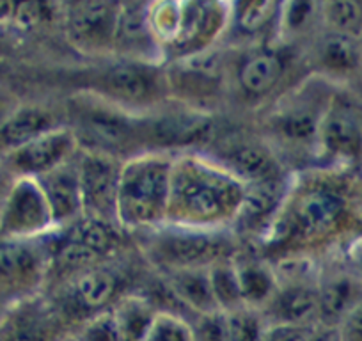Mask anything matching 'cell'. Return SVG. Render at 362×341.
I'll return each instance as SVG.
<instances>
[{
    "instance_id": "cell-33",
    "label": "cell",
    "mask_w": 362,
    "mask_h": 341,
    "mask_svg": "<svg viewBox=\"0 0 362 341\" xmlns=\"http://www.w3.org/2000/svg\"><path fill=\"white\" fill-rule=\"evenodd\" d=\"M318 23L322 25V4L318 2H281L277 41L291 43Z\"/></svg>"
},
{
    "instance_id": "cell-30",
    "label": "cell",
    "mask_w": 362,
    "mask_h": 341,
    "mask_svg": "<svg viewBox=\"0 0 362 341\" xmlns=\"http://www.w3.org/2000/svg\"><path fill=\"white\" fill-rule=\"evenodd\" d=\"M210 269L174 270L162 274V283L181 308L189 309L194 316L221 311L215 302L210 284Z\"/></svg>"
},
{
    "instance_id": "cell-42",
    "label": "cell",
    "mask_w": 362,
    "mask_h": 341,
    "mask_svg": "<svg viewBox=\"0 0 362 341\" xmlns=\"http://www.w3.org/2000/svg\"><path fill=\"white\" fill-rule=\"evenodd\" d=\"M344 260H346V269L362 283V233L355 235L344 249Z\"/></svg>"
},
{
    "instance_id": "cell-45",
    "label": "cell",
    "mask_w": 362,
    "mask_h": 341,
    "mask_svg": "<svg viewBox=\"0 0 362 341\" xmlns=\"http://www.w3.org/2000/svg\"><path fill=\"white\" fill-rule=\"evenodd\" d=\"M309 341H341L336 327H323L315 325L311 330Z\"/></svg>"
},
{
    "instance_id": "cell-39",
    "label": "cell",
    "mask_w": 362,
    "mask_h": 341,
    "mask_svg": "<svg viewBox=\"0 0 362 341\" xmlns=\"http://www.w3.org/2000/svg\"><path fill=\"white\" fill-rule=\"evenodd\" d=\"M194 341H229L228 322L224 311H211L206 315L194 316Z\"/></svg>"
},
{
    "instance_id": "cell-38",
    "label": "cell",
    "mask_w": 362,
    "mask_h": 341,
    "mask_svg": "<svg viewBox=\"0 0 362 341\" xmlns=\"http://www.w3.org/2000/svg\"><path fill=\"white\" fill-rule=\"evenodd\" d=\"M71 336L76 341H123L112 309L90 316L89 320L80 323L76 333H73Z\"/></svg>"
},
{
    "instance_id": "cell-2",
    "label": "cell",
    "mask_w": 362,
    "mask_h": 341,
    "mask_svg": "<svg viewBox=\"0 0 362 341\" xmlns=\"http://www.w3.org/2000/svg\"><path fill=\"white\" fill-rule=\"evenodd\" d=\"M245 183L199 149L174 155L165 224L201 231H231Z\"/></svg>"
},
{
    "instance_id": "cell-47",
    "label": "cell",
    "mask_w": 362,
    "mask_h": 341,
    "mask_svg": "<svg viewBox=\"0 0 362 341\" xmlns=\"http://www.w3.org/2000/svg\"><path fill=\"white\" fill-rule=\"evenodd\" d=\"M361 45H362V34H361Z\"/></svg>"
},
{
    "instance_id": "cell-37",
    "label": "cell",
    "mask_w": 362,
    "mask_h": 341,
    "mask_svg": "<svg viewBox=\"0 0 362 341\" xmlns=\"http://www.w3.org/2000/svg\"><path fill=\"white\" fill-rule=\"evenodd\" d=\"M144 341H194L192 323L181 313L158 311Z\"/></svg>"
},
{
    "instance_id": "cell-32",
    "label": "cell",
    "mask_w": 362,
    "mask_h": 341,
    "mask_svg": "<svg viewBox=\"0 0 362 341\" xmlns=\"http://www.w3.org/2000/svg\"><path fill=\"white\" fill-rule=\"evenodd\" d=\"M315 55L320 68L327 73L344 75L355 71L361 64L362 45L361 40L325 30L316 43Z\"/></svg>"
},
{
    "instance_id": "cell-26",
    "label": "cell",
    "mask_w": 362,
    "mask_h": 341,
    "mask_svg": "<svg viewBox=\"0 0 362 341\" xmlns=\"http://www.w3.org/2000/svg\"><path fill=\"white\" fill-rule=\"evenodd\" d=\"M268 323L315 327L318 323V283H283L261 311Z\"/></svg>"
},
{
    "instance_id": "cell-35",
    "label": "cell",
    "mask_w": 362,
    "mask_h": 341,
    "mask_svg": "<svg viewBox=\"0 0 362 341\" xmlns=\"http://www.w3.org/2000/svg\"><path fill=\"white\" fill-rule=\"evenodd\" d=\"M208 272H210V284L215 302H217V308L224 313L233 311L236 308H242L243 301L242 294H240L235 258L226 260V262L210 267Z\"/></svg>"
},
{
    "instance_id": "cell-23",
    "label": "cell",
    "mask_w": 362,
    "mask_h": 341,
    "mask_svg": "<svg viewBox=\"0 0 362 341\" xmlns=\"http://www.w3.org/2000/svg\"><path fill=\"white\" fill-rule=\"evenodd\" d=\"M279 2L261 0V2H235L229 4V23L226 41L233 47H259L276 43L279 25Z\"/></svg>"
},
{
    "instance_id": "cell-11",
    "label": "cell",
    "mask_w": 362,
    "mask_h": 341,
    "mask_svg": "<svg viewBox=\"0 0 362 341\" xmlns=\"http://www.w3.org/2000/svg\"><path fill=\"white\" fill-rule=\"evenodd\" d=\"M211 128V112L181 103L167 109L165 103L160 109L142 116L144 151H190L194 146L206 141Z\"/></svg>"
},
{
    "instance_id": "cell-44",
    "label": "cell",
    "mask_w": 362,
    "mask_h": 341,
    "mask_svg": "<svg viewBox=\"0 0 362 341\" xmlns=\"http://www.w3.org/2000/svg\"><path fill=\"white\" fill-rule=\"evenodd\" d=\"M18 105H20V103L16 102V100L13 98L9 93L0 91V127L6 123V120L11 116L13 110H15Z\"/></svg>"
},
{
    "instance_id": "cell-41",
    "label": "cell",
    "mask_w": 362,
    "mask_h": 341,
    "mask_svg": "<svg viewBox=\"0 0 362 341\" xmlns=\"http://www.w3.org/2000/svg\"><path fill=\"white\" fill-rule=\"evenodd\" d=\"M341 341H362V301L336 327Z\"/></svg>"
},
{
    "instance_id": "cell-29",
    "label": "cell",
    "mask_w": 362,
    "mask_h": 341,
    "mask_svg": "<svg viewBox=\"0 0 362 341\" xmlns=\"http://www.w3.org/2000/svg\"><path fill=\"white\" fill-rule=\"evenodd\" d=\"M235 269L238 276L240 294L243 306L263 311L279 288L276 270L270 262L259 254H242L235 256Z\"/></svg>"
},
{
    "instance_id": "cell-13",
    "label": "cell",
    "mask_w": 362,
    "mask_h": 341,
    "mask_svg": "<svg viewBox=\"0 0 362 341\" xmlns=\"http://www.w3.org/2000/svg\"><path fill=\"white\" fill-rule=\"evenodd\" d=\"M121 2L80 0L62 4L61 22L66 40L86 55L112 57L114 33Z\"/></svg>"
},
{
    "instance_id": "cell-27",
    "label": "cell",
    "mask_w": 362,
    "mask_h": 341,
    "mask_svg": "<svg viewBox=\"0 0 362 341\" xmlns=\"http://www.w3.org/2000/svg\"><path fill=\"white\" fill-rule=\"evenodd\" d=\"M57 315L48 302L23 299L0 318V341H57L50 337Z\"/></svg>"
},
{
    "instance_id": "cell-7",
    "label": "cell",
    "mask_w": 362,
    "mask_h": 341,
    "mask_svg": "<svg viewBox=\"0 0 362 341\" xmlns=\"http://www.w3.org/2000/svg\"><path fill=\"white\" fill-rule=\"evenodd\" d=\"M86 91L130 114L146 116L169 102L165 64L110 57Z\"/></svg>"
},
{
    "instance_id": "cell-9",
    "label": "cell",
    "mask_w": 362,
    "mask_h": 341,
    "mask_svg": "<svg viewBox=\"0 0 362 341\" xmlns=\"http://www.w3.org/2000/svg\"><path fill=\"white\" fill-rule=\"evenodd\" d=\"M169 98L181 105L206 110L224 95L231 80V61L221 48L165 62Z\"/></svg>"
},
{
    "instance_id": "cell-16",
    "label": "cell",
    "mask_w": 362,
    "mask_h": 341,
    "mask_svg": "<svg viewBox=\"0 0 362 341\" xmlns=\"http://www.w3.org/2000/svg\"><path fill=\"white\" fill-rule=\"evenodd\" d=\"M52 231L54 219L37 180L16 178L0 208V236L34 240Z\"/></svg>"
},
{
    "instance_id": "cell-36",
    "label": "cell",
    "mask_w": 362,
    "mask_h": 341,
    "mask_svg": "<svg viewBox=\"0 0 362 341\" xmlns=\"http://www.w3.org/2000/svg\"><path fill=\"white\" fill-rule=\"evenodd\" d=\"M229 341H261L268 322L259 309L242 306L226 313Z\"/></svg>"
},
{
    "instance_id": "cell-6",
    "label": "cell",
    "mask_w": 362,
    "mask_h": 341,
    "mask_svg": "<svg viewBox=\"0 0 362 341\" xmlns=\"http://www.w3.org/2000/svg\"><path fill=\"white\" fill-rule=\"evenodd\" d=\"M123 235L127 233L117 224L90 217H80L48 233L43 236L48 250V277L55 276L62 284L82 270L109 262L123 245Z\"/></svg>"
},
{
    "instance_id": "cell-46",
    "label": "cell",
    "mask_w": 362,
    "mask_h": 341,
    "mask_svg": "<svg viewBox=\"0 0 362 341\" xmlns=\"http://www.w3.org/2000/svg\"><path fill=\"white\" fill-rule=\"evenodd\" d=\"M57 341H76V340L73 336H66V337H62V340H61V337H59Z\"/></svg>"
},
{
    "instance_id": "cell-28",
    "label": "cell",
    "mask_w": 362,
    "mask_h": 341,
    "mask_svg": "<svg viewBox=\"0 0 362 341\" xmlns=\"http://www.w3.org/2000/svg\"><path fill=\"white\" fill-rule=\"evenodd\" d=\"M62 125H68V121L55 110L43 105L20 103L0 127V155H6Z\"/></svg>"
},
{
    "instance_id": "cell-25",
    "label": "cell",
    "mask_w": 362,
    "mask_h": 341,
    "mask_svg": "<svg viewBox=\"0 0 362 341\" xmlns=\"http://www.w3.org/2000/svg\"><path fill=\"white\" fill-rule=\"evenodd\" d=\"M362 301V283L346 269L320 272L318 279V323L337 327L341 320Z\"/></svg>"
},
{
    "instance_id": "cell-1",
    "label": "cell",
    "mask_w": 362,
    "mask_h": 341,
    "mask_svg": "<svg viewBox=\"0 0 362 341\" xmlns=\"http://www.w3.org/2000/svg\"><path fill=\"white\" fill-rule=\"evenodd\" d=\"M350 215L351 197L339 170L308 169L291 178L279 214L256 242L257 254L267 262L309 254L337 236Z\"/></svg>"
},
{
    "instance_id": "cell-5",
    "label": "cell",
    "mask_w": 362,
    "mask_h": 341,
    "mask_svg": "<svg viewBox=\"0 0 362 341\" xmlns=\"http://www.w3.org/2000/svg\"><path fill=\"white\" fill-rule=\"evenodd\" d=\"M66 121L80 149L107 153L121 160L144 151L142 116L127 112L89 91L73 96Z\"/></svg>"
},
{
    "instance_id": "cell-8",
    "label": "cell",
    "mask_w": 362,
    "mask_h": 341,
    "mask_svg": "<svg viewBox=\"0 0 362 341\" xmlns=\"http://www.w3.org/2000/svg\"><path fill=\"white\" fill-rule=\"evenodd\" d=\"M332 100L325 80L308 79L277 100L264 120V132L284 148L304 149L315 156L320 128Z\"/></svg>"
},
{
    "instance_id": "cell-19",
    "label": "cell",
    "mask_w": 362,
    "mask_h": 341,
    "mask_svg": "<svg viewBox=\"0 0 362 341\" xmlns=\"http://www.w3.org/2000/svg\"><path fill=\"white\" fill-rule=\"evenodd\" d=\"M291 178L293 175H286L276 180L245 185L242 204L231 226V233L238 242L247 240L256 243L267 233L286 200Z\"/></svg>"
},
{
    "instance_id": "cell-31",
    "label": "cell",
    "mask_w": 362,
    "mask_h": 341,
    "mask_svg": "<svg viewBox=\"0 0 362 341\" xmlns=\"http://www.w3.org/2000/svg\"><path fill=\"white\" fill-rule=\"evenodd\" d=\"M160 309L144 294L128 291L112 306V315L123 341H144Z\"/></svg>"
},
{
    "instance_id": "cell-22",
    "label": "cell",
    "mask_w": 362,
    "mask_h": 341,
    "mask_svg": "<svg viewBox=\"0 0 362 341\" xmlns=\"http://www.w3.org/2000/svg\"><path fill=\"white\" fill-rule=\"evenodd\" d=\"M211 156L217 158L226 169L231 170L245 185L286 176L283 160L276 149L272 148L270 142L256 141V139H236L226 142L217 155Z\"/></svg>"
},
{
    "instance_id": "cell-3",
    "label": "cell",
    "mask_w": 362,
    "mask_h": 341,
    "mask_svg": "<svg viewBox=\"0 0 362 341\" xmlns=\"http://www.w3.org/2000/svg\"><path fill=\"white\" fill-rule=\"evenodd\" d=\"M174 155L142 151L123 162L116 215L124 233L137 235L165 224Z\"/></svg>"
},
{
    "instance_id": "cell-34",
    "label": "cell",
    "mask_w": 362,
    "mask_h": 341,
    "mask_svg": "<svg viewBox=\"0 0 362 341\" xmlns=\"http://www.w3.org/2000/svg\"><path fill=\"white\" fill-rule=\"evenodd\" d=\"M322 25L330 33L361 40L362 34V2L336 0L322 4Z\"/></svg>"
},
{
    "instance_id": "cell-43",
    "label": "cell",
    "mask_w": 362,
    "mask_h": 341,
    "mask_svg": "<svg viewBox=\"0 0 362 341\" xmlns=\"http://www.w3.org/2000/svg\"><path fill=\"white\" fill-rule=\"evenodd\" d=\"M15 180H16V176L13 175L11 169L8 167L4 156L0 155V208H2V204H4L6 196H8L9 189L13 187Z\"/></svg>"
},
{
    "instance_id": "cell-4",
    "label": "cell",
    "mask_w": 362,
    "mask_h": 341,
    "mask_svg": "<svg viewBox=\"0 0 362 341\" xmlns=\"http://www.w3.org/2000/svg\"><path fill=\"white\" fill-rule=\"evenodd\" d=\"M135 236L144 258L162 274L210 269L240 253V242L231 231H201L162 224Z\"/></svg>"
},
{
    "instance_id": "cell-14",
    "label": "cell",
    "mask_w": 362,
    "mask_h": 341,
    "mask_svg": "<svg viewBox=\"0 0 362 341\" xmlns=\"http://www.w3.org/2000/svg\"><path fill=\"white\" fill-rule=\"evenodd\" d=\"M290 55L276 43L242 48L231 61V82L245 102H263L283 83Z\"/></svg>"
},
{
    "instance_id": "cell-15",
    "label": "cell",
    "mask_w": 362,
    "mask_h": 341,
    "mask_svg": "<svg viewBox=\"0 0 362 341\" xmlns=\"http://www.w3.org/2000/svg\"><path fill=\"white\" fill-rule=\"evenodd\" d=\"M124 160L100 151L80 149L76 155L83 217L117 224V189ZM119 226V224H117Z\"/></svg>"
},
{
    "instance_id": "cell-18",
    "label": "cell",
    "mask_w": 362,
    "mask_h": 341,
    "mask_svg": "<svg viewBox=\"0 0 362 341\" xmlns=\"http://www.w3.org/2000/svg\"><path fill=\"white\" fill-rule=\"evenodd\" d=\"M78 151L80 146L73 130L62 125L2 156L16 178H40L71 162Z\"/></svg>"
},
{
    "instance_id": "cell-12",
    "label": "cell",
    "mask_w": 362,
    "mask_h": 341,
    "mask_svg": "<svg viewBox=\"0 0 362 341\" xmlns=\"http://www.w3.org/2000/svg\"><path fill=\"white\" fill-rule=\"evenodd\" d=\"M229 23L228 2H181L176 34L163 52L165 62L214 50L224 41Z\"/></svg>"
},
{
    "instance_id": "cell-20",
    "label": "cell",
    "mask_w": 362,
    "mask_h": 341,
    "mask_svg": "<svg viewBox=\"0 0 362 341\" xmlns=\"http://www.w3.org/2000/svg\"><path fill=\"white\" fill-rule=\"evenodd\" d=\"M362 156V128L350 110L337 105L336 96L325 114L316 142L320 169L341 170Z\"/></svg>"
},
{
    "instance_id": "cell-21",
    "label": "cell",
    "mask_w": 362,
    "mask_h": 341,
    "mask_svg": "<svg viewBox=\"0 0 362 341\" xmlns=\"http://www.w3.org/2000/svg\"><path fill=\"white\" fill-rule=\"evenodd\" d=\"M112 57L165 64L162 47L149 20V2H121Z\"/></svg>"
},
{
    "instance_id": "cell-17",
    "label": "cell",
    "mask_w": 362,
    "mask_h": 341,
    "mask_svg": "<svg viewBox=\"0 0 362 341\" xmlns=\"http://www.w3.org/2000/svg\"><path fill=\"white\" fill-rule=\"evenodd\" d=\"M48 277L45 238L20 240L0 236V294L29 299Z\"/></svg>"
},
{
    "instance_id": "cell-40",
    "label": "cell",
    "mask_w": 362,
    "mask_h": 341,
    "mask_svg": "<svg viewBox=\"0 0 362 341\" xmlns=\"http://www.w3.org/2000/svg\"><path fill=\"white\" fill-rule=\"evenodd\" d=\"M313 327L283 325V323H268L261 341H309Z\"/></svg>"
},
{
    "instance_id": "cell-24",
    "label": "cell",
    "mask_w": 362,
    "mask_h": 341,
    "mask_svg": "<svg viewBox=\"0 0 362 341\" xmlns=\"http://www.w3.org/2000/svg\"><path fill=\"white\" fill-rule=\"evenodd\" d=\"M43 190L47 203L50 207L55 229L64 228L71 222L83 217L82 190H80V176L76 156L71 162L50 170L47 175L36 178Z\"/></svg>"
},
{
    "instance_id": "cell-10",
    "label": "cell",
    "mask_w": 362,
    "mask_h": 341,
    "mask_svg": "<svg viewBox=\"0 0 362 341\" xmlns=\"http://www.w3.org/2000/svg\"><path fill=\"white\" fill-rule=\"evenodd\" d=\"M127 281V274L110 260L82 270L59 284V315L82 323L90 316L109 311L128 294Z\"/></svg>"
}]
</instances>
